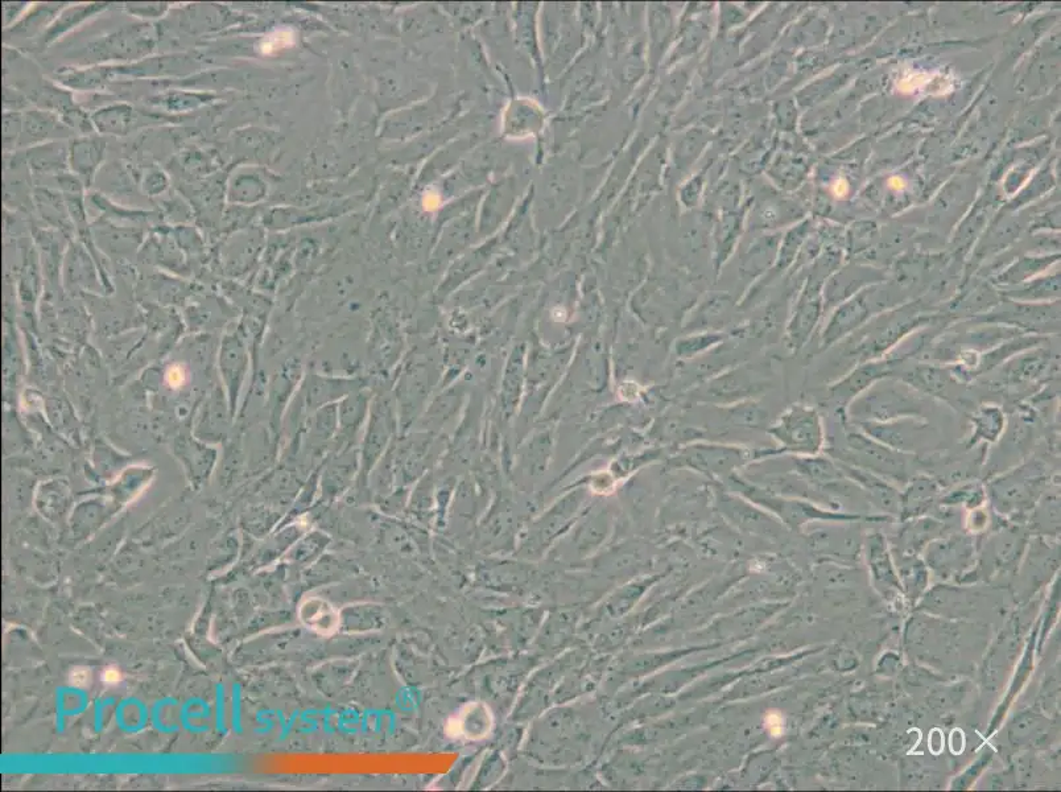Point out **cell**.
Here are the masks:
<instances>
[{"label":"cell","instance_id":"6","mask_svg":"<svg viewBox=\"0 0 1061 792\" xmlns=\"http://www.w3.org/2000/svg\"><path fill=\"white\" fill-rule=\"evenodd\" d=\"M398 427V416L395 412V402L392 396L379 394L373 396L371 402L369 419L362 432L361 443H359V461L361 469L359 474L369 477L375 465L394 443V437Z\"/></svg>","mask_w":1061,"mask_h":792},{"label":"cell","instance_id":"14","mask_svg":"<svg viewBox=\"0 0 1061 792\" xmlns=\"http://www.w3.org/2000/svg\"><path fill=\"white\" fill-rule=\"evenodd\" d=\"M131 459L130 455L119 451L105 437L99 436L94 440L89 462L86 464L85 469L90 470L94 476L101 478V480L111 482L121 474L123 469L132 464Z\"/></svg>","mask_w":1061,"mask_h":792},{"label":"cell","instance_id":"26","mask_svg":"<svg viewBox=\"0 0 1061 792\" xmlns=\"http://www.w3.org/2000/svg\"><path fill=\"white\" fill-rule=\"evenodd\" d=\"M20 118L16 114L4 115V127H3V138L4 142L8 144L12 139H15L19 135L20 130Z\"/></svg>","mask_w":1061,"mask_h":792},{"label":"cell","instance_id":"11","mask_svg":"<svg viewBox=\"0 0 1061 792\" xmlns=\"http://www.w3.org/2000/svg\"><path fill=\"white\" fill-rule=\"evenodd\" d=\"M874 308L869 307L864 300L854 299L841 305L824 325L820 334V350L825 352L841 344L846 338L852 336L857 330L868 324L877 315Z\"/></svg>","mask_w":1061,"mask_h":792},{"label":"cell","instance_id":"24","mask_svg":"<svg viewBox=\"0 0 1061 792\" xmlns=\"http://www.w3.org/2000/svg\"><path fill=\"white\" fill-rule=\"evenodd\" d=\"M61 130L59 122L51 114L35 111L27 115L26 131L32 140L47 139L53 135V131Z\"/></svg>","mask_w":1061,"mask_h":792},{"label":"cell","instance_id":"17","mask_svg":"<svg viewBox=\"0 0 1061 792\" xmlns=\"http://www.w3.org/2000/svg\"><path fill=\"white\" fill-rule=\"evenodd\" d=\"M300 618L309 630L321 635L336 633L341 624L340 614L329 601L321 597L305 600L300 606Z\"/></svg>","mask_w":1061,"mask_h":792},{"label":"cell","instance_id":"19","mask_svg":"<svg viewBox=\"0 0 1061 792\" xmlns=\"http://www.w3.org/2000/svg\"><path fill=\"white\" fill-rule=\"evenodd\" d=\"M3 345V382L4 391H15L24 377V350L16 330L10 325L4 329Z\"/></svg>","mask_w":1061,"mask_h":792},{"label":"cell","instance_id":"22","mask_svg":"<svg viewBox=\"0 0 1061 792\" xmlns=\"http://www.w3.org/2000/svg\"><path fill=\"white\" fill-rule=\"evenodd\" d=\"M45 412H47L49 423L57 431L63 432L65 436L69 437L74 432L78 433L77 428L73 427V424H77V419L74 418L72 407L69 406L65 399L56 396V398L45 400Z\"/></svg>","mask_w":1061,"mask_h":792},{"label":"cell","instance_id":"13","mask_svg":"<svg viewBox=\"0 0 1061 792\" xmlns=\"http://www.w3.org/2000/svg\"><path fill=\"white\" fill-rule=\"evenodd\" d=\"M1007 415L1005 410L998 404L984 403L977 407L970 415V427L972 433L966 440V449H972L980 444H997L1006 433Z\"/></svg>","mask_w":1061,"mask_h":792},{"label":"cell","instance_id":"28","mask_svg":"<svg viewBox=\"0 0 1061 792\" xmlns=\"http://www.w3.org/2000/svg\"><path fill=\"white\" fill-rule=\"evenodd\" d=\"M103 680H105L107 684H117L121 682V674H119L117 668H106L105 672H103Z\"/></svg>","mask_w":1061,"mask_h":792},{"label":"cell","instance_id":"23","mask_svg":"<svg viewBox=\"0 0 1061 792\" xmlns=\"http://www.w3.org/2000/svg\"><path fill=\"white\" fill-rule=\"evenodd\" d=\"M65 152V148L56 143L37 148V150H32L30 151L31 167L35 169V171L41 172L63 168L66 159Z\"/></svg>","mask_w":1061,"mask_h":792},{"label":"cell","instance_id":"3","mask_svg":"<svg viewBox=\"0 0 1061 792\" xmlns=\"http://www.w3.org/2000/svg\"><path fill=\"white\" fill-rule=\"evenodd\" d=\"M771 435L784 452L798 456H816L825 451L827 428L815 407L794 404L771 428Z\"/></svg>","mask_w":1061,"mask_h":792},{"label":"cell","instance_id":"1","mask_svg":"<svg viewBox=\"0 0 1061 792\" xmlns=\"http://www.w3.org/2000/svg\"><path fill=\"white\" fill-rule=\"evenodd\" d=\"M927 396L897 377L874 383L846 408L850 423L889 422L901 418H926Z\"/></svg>","mask_w":1061,"mask_h":792},{"label":"cell","instance_id":"2","mask_svg":"<svg viewBox=\"0 0 1061 792\" xmlns=\"http://www.w3.org/2000/svg\"><path fill=\"white\" fill-rule=\"evenodd\" d=\"M931 317L916 313H890L871 319L868 324L842 341V354L854 365L882 360L907 337L931 325Z\"/></svg>","mask_w":1061,"mask_h":792},{"label":"cell","instance_id":"29","mask_svg":"<svg viewBox=\"0 0 1061 792\" xmlns=\"http://www.w3.org/2000/svg\"><path fill=\"white\" fill-rule=\"evenodd\" d=\"M889 184L891 188L895 189V191H901V189L904 188L903 180L898 179V177L891 179Z\"/></svg>","mask_w":1061,"mask_h":792},{"label":"cell","instance_id":"25","mask_svg":"<svg viewBox=\"0 0 1061 792\" xmlns=\"http://www.w3.org/2000/svg\"><path fill=\"white\" fill-rule=\"evenodd\" d=\"M184 363L173 362L164 370V385L171 391H181L187 386L188 371Z\"/></svg>","mask_w":1061,"mask_h":792},{"label":"cell","instance_id":"10","mask_svg":"<svg viewBox=\"0 0 1061 792\" xmlns=\"http://www.w3.org/2000/svg\"><path fill=\"white\" fill-rule=\"evenodd\" d=\"M373 394L369 390H355L337 404L338 431L330 452L357 447L359 436L369 419Z\"/></svg>","mask_w":1061,"mask_h":792},{"label":"cell","instance_id":"18","mask_svg":"<svg viewBox=\"0 0 1061 792\" xmlns=\"http://www.w3.org/2000/svg\"><path fill=\"white\" fill-rule=\"evenodd\" d=\"M35 435L26 427L20 419L18 412L6 406L3 414V445L4 456L23 455L35 449Z\"/></svg>","mask_w":1061,"mask_h":792},{"label":"cell","instance_id":"12","mask_svg":"<svg viewBox=\"0 0 1061 792\" xmlns=\"http://www.w3.org/2000/svg\"><path fill=\"white\" fill-rule=\"evenodd\" d=\"M1052 365L1054 361L1051 350H1048L1046 345H1040L1010 358L998 370L1003 381L1010 385H1022L1042 381L1050 373Z\"/></svg>","mask_w":1061,"mask_h":792},{"label":"cell","instance_id":"8","mask_svg":"<svg viewBox=\"0 0 1061 792\" xmlns=\"http://www.w3.org/2000/svg\"><path fill=\"white\" fill-rule=\"evenodd\" d=\"M234 422L235 418L231 414L224 387L218 383L202 399L200 407L197 408L192 418L191 429L193 435L205 443L225 444L230 439L231 426Z\"/></svg>","mask_w":1061,"mask_h":792},{"label":"cell","instance_id":"21","mask_svg":"<svg viewBox=\"0 0 1061 792\" xmlns=\"http://www.w3.org/2000/svg\"><path fill=\"white\" fill-rule=\"evenodd\" d=\"M103 150L105 144L92 138L76 140L70 146V165L86 184L93 180L94 172L101 163Z\"/></svg>","mask_w":1061,"mask_h":792},{"label":"cell","instance_id":"9","mask_svg":"<svg viewBox=\"0 0 1061 792\" xmlns=\"http://www.w3.org/2000/svg\"><path fill=\"white\" fill-rule=\"evenodd\" d=\"M171 449L192 484H202L216 472L220 452L214 445L194 436L191 428L173 437Z\"/></svg>","mask_w":1061,"mask_h":792},{"label":"cell","instance_id":"16","mask_svg":"<svg viewBox=\"0 0 1061 792\" xmlns=\"http://www.w3.org/2000/svg\"><path fill=\"white\" fill-rule=\"evenodd\" d=\"M65 283L69 288L90 292H102L103 287L98 282V275L89 255L84 253L80 247H70L65 257Z\"/></svg>","mask_w":1061,"mask_h":792},{"label":"cell","instance_id":"5","mask_svg":"<svg viewBox=\"0 0 1061 792\" xmlns=\"http://www.w3.org/2000/svg\"><path fill=\"white\" fill-rule=\"evenodd\" d=\"M249 338L242 323L227 330L222 337L217 353V370L220 383L229 400L231 414L237 418L247 374L250 370Z\"/></svg>","mask_w":1061,"mask_h":792},{"label":"cell","instance_id":"20","mask_svg":"<svg viewBox=\"0 0 1061 792\" xmlns=\"http://www.w3.org/2000/svg\"><path fill=\"white\" fill-rule=\"evenodd\" d=\"M155 466L130 464L115 480L110 482L111 493L118 499H130L142 493L156 476Z\"/></svg>","mask_w":1061,"mask_h":792},{"label":"cell","instance_id":"15","mask_svg":"<svg viewBox=\"0 0 1061 792\" xmlns=\"http://www.w3.org/2000/svg\"><path fill=\"white\" fill-rule=\"evenodd\" d=\"M491 725H493V719H491L490 709L483 703H473L449 721L448 733L452 737L477 741L490 733Z\"/></svg>","mask_w":1061,"mask_h":792},{"label":"cell","instance_id":"27","mask_svg":"<svg viewBox=\"0 0 1061 792\" xmlns=\"http://www.w3.org/2000/svg\"><path fill=\"white\" fill-rule=\"evenodd\" d=\"M89 680L90 674L85 668H77V670H74L72 675H70V682H72L74 686H85V684L89 683Z\"/></svg>","mask_w":1061,"mask_h":792},{"label":"cell","instance_id":"4","mask_svg":"<svg viewBox=\"0 0 1061 792\" xmlns=\"http://www.w3.org/2000/svg\"><path fill=\"white\" fill-rule=\"evenodd\" d=\"M865 435L894 451L908 456L920 455L935 449L940 443L939 433L927 419L901 418L889 422L854 424Z\"/></svg>","mask_w":1061,"mask_h":792},{"label":"cell","instance_id":"7","mask_svg":"<svg viewBox=\"0 0 1061 792\" xmlns=\"http://www.w3.org/2000/svg\"><path fill=\"white\" fill-rule=\"evenodd\" d=\"M901 361L886 357L854 365L844 377L837 379L827 389V403L833 412H846L849 404L883 378L893 377Z\"/></svg>","mask_w":1061,"mask_h":792}]
</instances>
